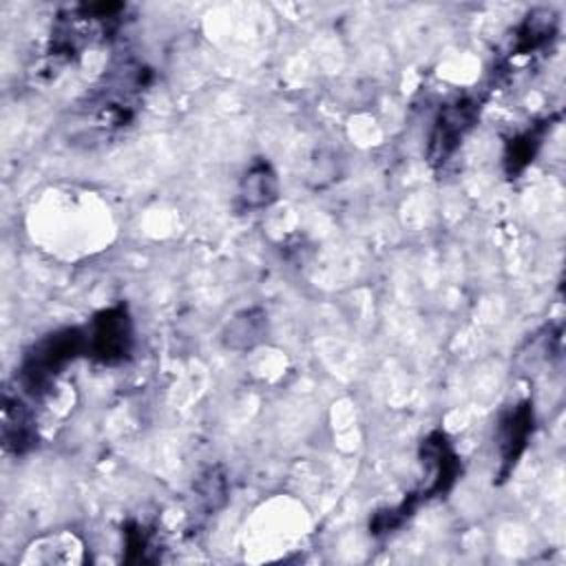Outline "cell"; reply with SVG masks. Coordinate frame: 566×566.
Segmentation results:
<instances>
[{"mask_svg": "<svg viewBox=\"0 0 566 566\" xmlns=\"http://www.w3.org/2000/svg\"><path fill=\"white\" fill-rule=\"evenodd\" d=\"M2 447L13 455L27 453L35 444V420L20 396L4 394L2 400Z\"/></svg>", "mask_w": 566, "mask_h": 566, "instance_id": "8992f818", "label": "cell"}, {"mask_svg": "<svg viewBox=\"0 0 566 566\" xmlns=\"http://www.w3.org/2000/svg\"><path fill=\"white\" fill-rule=\"evenodd\" d=\"M544 133H546V124H539V126H533V128L520 133L517 137H513L509 142L506 153H504V166L511 177L522 172L528 166V161H533V157L544 139Z\"/></svg>", "mask_w": 566, "mask_h": 566, "instance_id": "30bf717a", "label": "cell"}, {"mask_svg": "<svg viewBox=\"0 0 566 566\" xmlns=\"http://www.w3.org/2000/svg\"><path fill=\"white\" fill-rule=\"evenodd\" d=\"M533 433V405L531 400H522L515 407H511L497 424L495 442H497V455H500V478H506L520 455L524 453L528 438Z\"/></svg>", "mask_w": 566, "mask_h": 566, "instance_id": "5b68a950", "label": "cell"}, {"mask_svg": "<svg viewBox=\"0 0 566 566\" xmlns=\"http://www.w3.org/2000/svg\"><path fill=\"white\" fill-rule=\"evenodd\" d=\"M133 347V323L124 305L102 310L86 329V352L104 363L115 365L128 358Z\"/></svg>", "mask_w": 566, "mask_h": 566, "instance_id": "3957f363", "label": "cell"}, {"mask_svg": "<svg viewBox=\"0 0 566 566\" xmlns=\"http://www.w3.org/2000/svg\"><path fill=\"white\" fill-rule=\"evenodd\" d=\"M86 352V329L64 327L42 336L22 358L20 387L24 394L40 398L44 396L62 369Z\"/></svg>", "mask_w": 566, "mask_h": 566, "instance_id": "6da1fadb", "label": "cell"}, {"mask_svg": "<svg viewBox=\"0 0 566 566\" xmlns=\"http://www.w3.org/2000/svg\"><path fill=\"white\" fill-rule=\"evenodd\" d=\"M268 332V321L261 310H245L237 314L226 329V345L232 349L254 347Z\"/></svg>", "mask_w": 566, "mask_h": 566, "instance_id": "9c48e42d", "label": "cell"}, {"mask_svg": "<svg viewBox=\"0 0 566 566\" xmlns=\"http://www.w3.org/2000/svg\"><path fill=\"white\" fill-rule=\"evenodd\" d=\"M420 455H422V464L427 471V482H424V489L420 491V495L427 500V497L447 493L460 475V458L453 451L447 436L442 431L429 433L422 440Z\"/></svg>", "mask_w": 566, "mask_h": 566, "instance_id": "277c9868", "label": "cell"}, {"mask_svg": "<svg viewBox=\"0 0 566 566\" xmlns=\"http://www.w3.org/2000/svg\"><path fill=\"white\" fill-rule=\"evenodd\" d=\"M478 113H480V106L471 97H458L440 108L433 122L429 150H427L431 166H444L455 155V150L473 128Z\"/></svg>", "mask_w": 566, "mask_h": 566, "instance_id": "7a4b0ae2", "label": "cell"}, {"mask_svg": "<svg viewBox=\"0 0 566 566\" xmlns=\"http://www.w3.org/2000/svg\"><path fill=\"white\" fill-rule=\"evenodd\" d=\"M124 539H126V562H150L153 539L148 531H144L139 524H130L124 531Z\"/></svg>", "mask_w": 566, "mask_h": 566, "instance_id": "7c38bea8", "label": "cell"}, {"mask_svg": "<svg viewBox=\"0 0 566 566\" xmlns=\"http://www.w3.org/2000/svg\"><path fill=\"white\" fill-rule=\"evenodd\" d=\"M197 493L199 500L203 502V506L208 511H217L219 506H223L226 495H228V482L226 475L219 469H210L197 484Z\"/></svg>", "mask_w": 566, "mask_h": 566, "instance_id": "8fae6325", "label": "cell"}, {"mask_svg": "<svg viewBox=\"0 0 566 566\" xmlns=\"http://www.w3.org/2000/svg\"><path fill=\"white\" fill-rule=\"evenodd\" d=\"M555 29H557V18L553 11L548 9L531 11L524 18V22L517 27L509 53L513 57H520V55H531L539 51L542 46L548 44V40H553Z\"/></svg>", "mask_w": 566, "mask_h": 566, "instance_id": "ba28073f", "label": "cell"}, {"mask_svg": "<svg viewBox=\"0 0 566 566\" xmlns=\"http://www.w3.org/2000/svg\"><path fill=\"white\" fill-rule=\"evenodd\" d=\"M279 197V179L265 159H256L245 170L239 186V201L245 210H261Z\"/></svg>", "mask_w": 566, "mask_h": 566, "instance_id": "52a82bcc", "label": "cell"}]
</instances>
